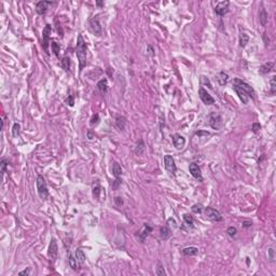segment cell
<instances>
[{"mask_svg": "<svg viewBox=\"0 0 276 276\" xmlns=\"http://www.w3.org/2000/svg\"><path fill=\"white\" fill-rule=\"evenodd\" d=\"M98 120H99V116H98V114H95V116H93V118L91 119V125L97 124V123H98Z\"/></svg>", "mask_w": 276, "mask_h": 276, "instance_id": "cell-40", "label": "cell"}, {"mask_svg": "<svg viewBox=\"0 0 276 276\" xmlns=\"http://www.w3.org/2000/svg\"><path fill=\"white\" fill-rule=\"evenodd\" d=\"M197 254H199V248L194 247V246L182 249V254H184V256H195Z\"/></svg>", "mask_w": 276, "mask_h": 276, "instance_id": "cell-20", "label": "cell"}, {"mask_svg": "<svg viewBox=\"0 0 276 276\" xmlns=\"http://www.w3.org/2000/svg\"><path fill=\"white\" fill-rule=\"evenodd\" d=\"M62 67H63L64 70L67 71V72L70 70V58L65 56V57L62 59Z\"/></svg>", "mask_w": 276, "mask_h": 276, "instance_id": "cell-26", "label": "cell"}, {"mask_svg": "<svg viewBox=\"0 0 276 276\" xmlns=\"http://www.w3.org/2000/svg\"><path fill=\"white\" fill-rule=\"evenodd\" d=\"M97 5H99V7H102V5H104V3L100 2V1H97Z\"/></svg>", "mask_w": 276, "mask_h": 276, "instance_id": "cell-50", "label": "cell"}, {"mask_svg": "<svg viewBox=\"0 0 276 276\" xmlns=\"http://www.w3.org/2000/svg\"><path fill=\"white\" fill-rule=\"evenodd\" d=\"M87 135H89V139H93V134H92V131H89V132H87Z\"/></svg>", "mask_w": 276, "mask_h": 276, "instance_id": "cell-48", "label": "cell"}, {"mask_svg": "<svg viewBox=\"0 0 276 276\" xmlns=\"http://www.w3.org/2000/svg\"><path fill=\"white\" fill-rule=\"evenodd\" d=\"M209 124H210V126L214 130H220L223 125V122H222V119H221V116H219V114L214 113L210 116Z\"/></svg>", "mask_w": 276, "mask_h": 276, "instance_id": "cell-10", "label": "cell"}, {"mask_svg": "<svg viewBox=\"0 0 276 276\" xmlns=\"http://www.w3.org/2000/svg\"><path fill=\"white\" fill-rule=\"evenodd\" d=\"M189 170H190V173H191V175L194 177V178H195V179L200 180V181H203L201 168L199 167V165L195 164V163H191V164L189 165Z\"/></svg>", "mask_w": 276, "mask_h": 276, "instance_id": "cell-13", "label": "cell"}, {"mask_svg": "<svg viewBox=\"0 0 276 276\" xmlns=\"http://www.w3.org/2000/svg\"><path fill=\"white\" fill-rule=\"evenodd\" d=\"M57 254H58V246H57V242H56L55 238H52L50 245H49V249H48V256L49 259L51 260L52 262H54L57 258Z\"/></svg>", "mask_w": 276, "mask_h": 276, "instance_id": "cell-5", "label": "cell"}, {"mask_svg": "<svg viewBox=\"0 0 276 276\" xmlns=\"http://www.w3.org/2000/svg\"><path fill=\"white\" fill-rule=\"evenodd\" d=\"M259 22L261 23L262 26H265L268 23V13L264 9H261L259 13Z\"/></svg>", "mask_w": 276, "mask_h": 276, "instance_id": "cell-25", "label": "cell"}, {"mask_svg": "<svg viewBox=\"0 0 276 276\" xmlns=\"http://www.w3.org/2000/svg\"><path fill=\"white\" fill-rule=\"evenodd\" d=\"M199 96L202 99V102L205 105H214L215 104V98L209 94L204 87H200L199 90Z\"/></svg>", "mask_w": 276, "mask_h": 276, "instance_id": "cell-7", "label": "cell"}, {"mask_svg": "<svg viewBox=\"0 0 276 276\" xmlns=\"http://www.w3.org/2000/svg\"><path fill=\"white\" fill-rule=\"evenodd\" d=\"M77 56H78V61H79V65H80V70H82L83 68L86 65V52H87V48L86 44H85L84 39H83L82 35H78L77 38Z\"/></svg>", "mask_w": 276, "mask_h": 276, "instance_id": "cell-1", "label": "cell"}, {"mask_svg": "<svg viewBox=\"0 0 276 276\" xmlns=\"http://www.w3.org/2000/svg\"><path fill=\"white\" fill-rule=\"evenodd\" d=\"M148 50H149V53H150L151 55H152V54H153V49H152V46L149 45V46H148Z\"/></svg>", "mask_w": 276, "mask_h": 276, "instance_id": "cell-49", "label": "cell"}, {"mask_svg": "<svg viewBox=\"0 0 276 276\" xmlns=\"http://www.w3.org/2000/svg\"><path fill=\"white\" fill-rule=\"evenodd\" d=\"M51 48H52V52L55 54L58 57V54H59V50H61V46L56 41H52L51 42Z\"/></svg>", "mask_w": 276, "mask_h": 276, "instance_id": "cell-30", "label": "cell"}, {"mask_svg": "<svg viewBox=\"0 0 276 276\" xmlns=\"http://www.w3.org/2000/svg\"><path fill=\"white\" fill-rule=\"evenodd\" d=\"M263 39H264V42H265V45H269V41H270V40H269V38L267 39V34H265V32L263 34Z\"/></svg>", "mask_w": 276, "mask_h": 276, "instance_id": "cell-47", "label": "cell"}, {"mask_svg": "<svg viewBox=\"0 0 276 276\" xmlns=\"http://www.w3.org/2000/svg\"><path fill=\"white\" fill-rule=\"evenodd\" d=\"M151 232H152V228H151L149 224L145 223V224H143V228L141 229L140 232H138V235H137L138 240L140 241L141 243H143V242H145L146 238L148 237V235L150 234Z\"/></svg>", "mask_w": 276, "mask_h": 276, "instance_id": "cell-14", "label": "cell"}, {"mask_svg": "<svg viewBox=\"0 0 276 276\" xmlns=\"http://www.w3.org/2000/svg\"><path fill=\"white\" fill-rule=\"evenodd\" d=\"M227 233H228V235L230 237H234L235 235H236V233H237V230L234 227H229L228 230H227Z\"/></svg>", "mask_w": 276, "mask_h": 276, "instance_id": "cell-36", "label": "cell"}, {"mask_svg": "<svg viewBox=\"0 0 276 276\" xmlns=\"http://www.w3.org/2000/svg\"><path fill=\"white\" fill-rule=\"evenodd\" d=\"M160 235H161V238L164 241L168 240V238L170 237L172 231H170V229L168 228V225H165V227H162V228L160 229Z\"/></svg>", "mask_w": 276, "mask_h": 276, "instance_id": "cell-17", "label": "cell"}, {"mask_svg": "<svg viewBox=\"0 0 276 276\" xmlns=\"http://www.w3.org/2000/svg\"><path fill=\"white\" fill-rule=\"evenodd\" d=\"M8 164H9V162H8L7 160H2V161H1V163H0V166H1V173H2V175L5 174V168H7V165Z\"/></svg>", "mask_w": 276, "mask_h": 276, "instance_id": "cell-39", "label": "cell"}, {"mask_svg": "<svg viewBox=\"0 0 276 276\" xmlns=\"http://www.w3.org/2000/svg\"><path fill=\"white\" fill-rule=\"evenodd\" d=\"M112 173H113L114 177H116V179H120V177L122 175V168L119 165V163L116 162L113 163V165H112Z\"/></svg>", "mask_w": 276, "mask_h": 276, "instance_id": "cell-23", "label": "cell"}, {"mask_svg": "<svg viewBox=\"0 0 276 276\" xmlns=\"http://www.w3.org/2000/svg\"><path fill=\"white\" fill-rule=\"evenodd\" d=\"M243 224H244L245 228H249V227H251L252 223H251V221H244V223H243Z\"/></svg>", "mask_w": 276, "mask_h": 276, "instance_id": "cell-45", "label": "cell"}, {"mask_svg": "<svg viewBox=\"0 0 276 276\" xmlns=\"http://www.w3.org/2000/svg\"><path fill=\"white\" fill-rule=\"evenodd\" d=\"M233 84L234 85H238V86H241L243 89V90H245L246 92H247V94L249 95L250 98H254V89H252L251 86H250L249 84H247L246 82H244V81L240 80V79H234L233 80Z\"/></svg>", "mask_w": 276, "mask_h": 276, "instance_id": "cell-8", "label": "cell"}, {"mask_svg": "<svg viewBox=\"0 0 276 276\" xmlns=\"http://www.w3.org/2000/svg\"><path fill=\"white\" fill-rule=\"evenodd\" d=\"M268 257H269V260L271 262H275V259H276V252L275 250H274V248H269L268 249Z\"/></svg>", "mask_w": 276, "mask_h": 276, "instance_id": "cell-31", "label": "cell"}, {"mask_svg": "<svg viewBox=\"0 0 276 276\" xmlns=\"http://www.w3.org/2000/svg\"><path fill=\"white\" fill-rule=\"evenodd\" d=\"M114 202H116V204L118 206H121L122 204H123V200H122L121 197H119V196H116V197H114Z\"/></svg>", "mask_w": 276, "mask_h": 276, "instance_id": "cell-42", "label": "cell"}, {"mask_svg": "<svg viewBox=\"0 0 276 276\" xmlns=\"http://www.w3.org/2000/svg\"><path fill=\"white\" fill-rule=\"evenodd\" d=\"M164 165H165V170H167V173L170 175V176H175L176 174V164H175V160L174 157L170 154L164 155Z\"/></svg>", "mask_w": 276, "mask_h": 276, "instance_id": "cell-3", "label": "cell"}, {"mask_svg": "<svg viewBox=\"0 0 276 276\" xmlns=\"http://www.w3.org/2000/svg\"><path fill=\"white\" fill-rule=\"evenodd\" d=\"M196 135H199V136H202V135L208 136V135H209V133H208V132H203V131H201V132H196Z\"/></svg>", "mask_w": 276, "mask_h": 276, "instance_id": "cell-46", "label": "cell"}, {"mask_svg": "<svg viewBox=\"0 0 276 276\" xmlns=\"http://www.w3.org/2000/svg\"><path fill=\"white\" fill-rule=\"evenodd\" d=\"M157 275H159V276H165V275H166V272H165L164 268H163V265L160 263V262H159V263H157Z\"/></svg>", "mask_w": 276, "mask_h": 276, "instance_id": "cell-33", "label": "cell"}, {"mask_svg": "<svg viewBox=\"0 0 276 276\" xmlns=\"http://www.w3.org/2000/svg\"><path fill=\"white\" fill-rule=\"evenodd\" d=\"M201 84L202 85H207V86L210 89V90H213V85H211L210 81H209V79L207 77H205V76H201Z\"/></svg>", "mask_w": 276, "mask_h": 276, "instance_id": "cell-32", "label": "cell"}, {"mask_svg": "<svg viewBox=\"0 0 276 276\" xmlns=\"http://www.w3.org/2000/svg\"><path fill=\"white\" fill-rule=\"evenodd\" d=\"M97 87H98V90H99V92L102 94L107 93V91H108V81H107V79H102L99 82L97 83Z\"/></svg>", "mask_w": 276, "mask_h": 276, "instance_id": "cell-21", "label": "cell"}, {"mask_svg": "<svg viewBox=\"0 0 276 276\" xmlns=\"http://www.w3.org/2000/svg\"><path fill=\"white\" fill-rule=\"evenodd\" d=\"M90 25H91V29H92V32H94L96 36H102V26H100V23H99V19H98V17H93L92 19L90 21Z\"/></svg>", "mask_w": 276, "mask_h": 276, "instance_id": "cell-12", "label": "cell"}, {"mask_svg": "<svg viewBox=\"0 0 276 276\" xmlns=\"http://www.w3.org/2000/svg\"><path fill=\"white\" fill-rule=\"evenodd\" d=\"M51 32H52V26L51 25H46L43 28V32H42V38H43L42 46H43L46 54H49V44H50V35H51Z\"/></svg>", "mask_w": 276, "mask_h": 276, "instance_id": "cell-6", "label": "cell"}, {"mask_svg": "<svg viewBox=\"0 0 276 276\" xmlns=\"http://www.w3.org/2000/svg\"><path fill=\"white\" fill-rule=\"evenodd\" d=\"M173 143L176 147V149L181 150L182 148L184 147V145H186V139L183 138V136L179 135V134H175L173 136Z\"/></svg>", "mask_w": 276, "mask_h": 276, "instance_id": "cell-16", "label": "cell"}, {"mask_svg": "<svg viewBox=\"0 0 276 276\" xmlns=\"http://www.w3.org/2000/svg\"><path fill=\"white\" fill-rule=\"evenodd\" d=\"M29 272H30V269L28 268L27 270H24V271H21V272H19V275H26V276H27V275H29Z\"/></svg>", "mask_w": 276, "mask_h": 276, "instance_id": "cell-44", "label": "cell"}, {"mask_svg": "<svg viewBox=\"0 0 276 276\" xmlns=\"http://www.w3.org/2000/svg\"><path fill=\"white\" fill-rule=\"evenodd\" d=\"M229 5H230V2H229V1H221V2H219L215 8L216 14H218L219 16H223L225 13H228Z\"/></svg>", "mask_w": 276, "mask_h": 276, "instance_id": "cell-11", "label": "cell"}, {"mask_svg": "<svg viewBox=\"0 0 276 276\" xmlns=\"http://www.w3.org/2000/svg\"><path fill=\"white\" fill-rule=\"evenodd\" d=\"M217 81L220 85H225L229 82V75L224 71H221L217 76Z\"/></svg>", "mask_w": 276, "mask_h": 276, "instance_id": "cell-19", "label": "cell"}, {"mask_svg": "<svg viewBox=\"0 0 276 276\" xmlns=\"http://www.w3.org/2000/svg\"><path fill=\"white\" fill-rule=\"evenodd\" d=\"M248 41H249V37H248L247 34H241L240 36V46L242 48H245L247 45Z\"/></svg>", "mask_w": 276, "mask_h": 276, "instance_id": "cell-27", "label": "cell"}, {"mask_svg": "<svg viewBox=\"0 0 276 276\" xmlns=\"http://www.w3.org/2000/svg\"><path fill=\"white\" fill-rule=\"evenodd\" d=\"M19 129H21L19 124V123H14V125H13V127H12V135H13V137H17V136H19Z\"/></svg>", "mask_w": 276, "mask_h": 276, "instance_id": "cell-35", "label": "cell"}, {"mask_svg": "<svg viewBox=\"0 0 276 276\" xmlns=\"http://www.w3.org/2000/svg\"><path fill=\"white\" fill-rule=\"evenodd\" d=\"M99 194H100V186H99V183L96 181L93 183V195H94V197L98 199V197H99Z\"/></svg>", "mask_w": 276, "mask_h": 276, "instance_id": "cell-29", "label": "cell"}, {"mask_svg": "<svg viewBox=\"0 0 276 276\" xmlns=\"http://www.w3.org/2000/svg\"><path fill=\"white\" fill-rule=\"evenodd\" d=\"M66 104L68 105V106L72 107L73 105H75V98H73L72 95H69V96L67 97V99H66Z\"/></svg>", "mask_w": 276, "mask_h": 276, "instance_id": "cell-38", "label": "cell"}, {"mask_svg": "<svg viewBox=\"0 0 276 276\" xmlns=\"http://www.w3.org/2000/svg\"><path fill=\"white\" fill-rule=\"evenodd\" d=\"M167 224L170 225V227H173V228H177V222L175 219L173 218H170L168 220H167Z\"/></svg>", "mask_w": 276, "mask_h": 276, "instance_id": "cell-41", "label": "cell"}, {"mask_svg": "<svg viewBox=\"0 0 276 276\" xmlns=\"http://www.w3.org/2000/svg\"><path fill=\"white\" fill-rule=\"evenodd\" d=\"M37 191H38L40 199L45 200L49 196V191H48V187H46L45 179H44L41 175H39L37 177Z\"/></svg>", "mask_w": 276, "mask_h": 276, "instance_id": "cell-2", "label": "cell"}, {"mask_svg": "<svg viewBox=\"0 0 276 276\" xmlns=\"http://www.w3.org/2000/svg\"><path fill=\"white\" fill-rule=\"evenodd\" d=\"M233 90H234L235 92H236V94L238 95V97H240V99L242 100L243 104H248L250 97H249V95L247 94L246 91L243 90L242 87L238 86V85H234V84H233Z\"/></svg>", "mask_w": 276, "mask_h": 276, "instance_id": "cell-9", "label": "cell"}, {"mask_svg": "<svg viewBox=\"0 0 276 276\" xmlns=\"http://www.w3.org/2000/svg\"><path fill=\"white\" fill-rule=\"evenodd\" d=\"M68 261H69V265H70V268L72 270H77L78 267H79V264H78V261L77 259H76L75 256H72V254H69V259H68Z\"/></svg>", "mask_w": 276, "mask_h": 276, "instance_id": "cell-28", "label": "cell"}, {"mask_svg": "<svg viewBox=\"0 0 276 276\" xmlns=\"http://www.w3.org/2000/svg\"><path fill=\"white\" fill-rule=\"evenodd\" d=\"M260 129H261V125H260L259 123H254V124H252V131H254V132H258Z\"/></svg>", "mask_w": 276, "mask_h": 276, "instance_id": "cell-43", "label": "cell"}, {"mask_svg": "<svg viewBox=\"0 0 276 276\" xmlns=\"http://www.w3.org/2000/svg\"><path fill=\"white\" fill-rule=\"evenodd\" d=\"M75 257H76V259H77L78 264H79V265H83V264H84L85 259H86V258H85V254H84V252H83L82 249L76 250Z\"/></svg>", "mask_w": 276, "mask_h": 276, "instance_id": "cell-18", "label": "cell"}, {"mask_svg": "<svg viewBox=\"0 0 276 276\" xmlns=\"http://www.w3.org/2000/svg\"><path fill=\"white\" fill-rule=\"evenodd\" d=\"M192 211L194 214H202L203 211V206L201 204H195V205L192 206Z\"/></svg>", "mask_w": 276, "mask_h": 276, "instance_id": "cell-34", "label": "cell"}, {"mask_svg": "<svg viewBox=\"0 0 276 276\" xmlns=\"http://www.w3.org/2000/svg\"><path fill=\"white\" fill-rule=\"evenodd\" d=\"M275 80H276L275 76H273V77L271 78V81H270V83H271V92H272V93H275V91H276V83H275Z\"/></svg>", "mask_w": 276, "mask_h": 276, "instance_id": "cell-37", "label": "cell"}, {"mask_svg": "<svg viewBox=\"0 0 276 276\" xmlns=\"http://www.w3.org/2000/svg\"><path fill=\"white\" fill-rule=\"evenodd\" d=\"M53 5L52 1H45V0H43V1H39V2L36 5L37 13L40 15L44 14V13L46 12V10H48L49 5Z\"/></svg>", "mask_w": 276, "mask_h": 276, "instance_id": "cell-15", "label": "cell"}, {"mask_svg": "<svg viewBox=\"0 0 276 276\" xmlns=\"http://www.w3.org/2000/svg\"><path fill=\"white\" fill-rule=\"evenodd\" d=\"M183 222L188 228H190V229L194 228V220H193V218H192V216L189 215V214H184L183 215Z\"/></svg>", "mask_w": 276, "mask_h": 276, "instance_id": "cell-22", "label": "cell"}, {"mask_svg": "<svg viewBox=\"0 0 276 276\" xmlns=\"http://www.w3.org/2000/svg\"><path fill=\"white\" fill-rule=\"evenodd\" d=\"M273 66H274V63H272V62H269V63L264 64V65H262L261 67H260L259 72L261 73V75H265V73L270 72V70L273 68Z\"/></svg>", "mask_w": 276, "mask_h": 276, "instance_id": "cell-24", "label": "cell"}, {"mask_svg": "<svg viewBox=\"0 0 276 276\" xmlns=\"http://www.w3.org/2000/svg\"><path fill=\"white\" fill-rule=\"evenodd\" d=\"M204 214H205V217L208 220L210 221H216V222H219V221H222V216L221 214L219 213L217 209L215 208H211V207H206L205 210H204Z\"/></svg>", "mask_w": 276, "mask_h": 276, "instance_id": "cell-4", "label": "cell"}]
</instances>
